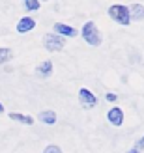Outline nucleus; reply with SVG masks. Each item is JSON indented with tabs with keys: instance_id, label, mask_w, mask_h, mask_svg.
I'll use <instances>...</instances> for the list:
<instances>
[{
	"instance_id": "f257e3e1",
	"label": "nucleus",
	"mask_w": 144,
	"mask_h": 153,
	"mask_svg": "<svg viewBox=\"0 0 144 153\" xmlns=\"http://www.w3.org/2000/svg\"><path fill=\"white\" fill-rule=\"evenodd\" d=\"M81 36H82V39H84L88 45H92V47H99L101 41H103L101 32H99V28L96 26V22H94V21H88L86 25L82 26Z\"/></svg>"
},
{
	"instance_id": "f03ea898",
	"label": "nucleus",
	"mask_w": 144,
	"mask_h": 153,
	"mask_svg": "<svg viewBox=\"0 0 144 153\" xmlns=\"http://www.w3.org/2000/svg\"><path fill=\"white\" fill-rule=\"evenodd\" d=\"M109 17L118 22V25L122 26H127L131 22V17H129V7L124 6V4H112L109 7Z\"/></svg>"
},
{
	"instance_id": "7ed1b4c3",
	"label": "nucleus",
	"mask_w": 144,
	"mask_h": 153,
	"mask_svg": "<svg viewBox=\"0 0 144 153\" xmlns=\"http://www.w3.org/2000/svg\"><path fill=\"white\" fill-rule=\"evenodd\" d=\"M64 45H66V39H64V37H60V36H56L54 32L43 36V47L47 49L49 52H58V51H62Z\"/></svg>"
},
{
	"instance_id": "20e7f679",
	"label": "nucleus",
	"mask_w": 144,
	"mask_h": 153,
	"mask_svg": "<svg viewBox=\"0 0 144 153\" xmlns=\"http://www.w3.org/2000/svg\"><path fill=\"white\" fill-rule=\"evenodd\" d=\"M79 101H81V105L84 106V108H92V106L97 105V97L88 88H81L79 90Z\"/></svg>"
},
{
	"instance_id": "39448f33",
	"label": "nucleus",
	"mask_w": 144,
	"mask_h": 153,
	"mask_svg": "<svg viewBox=\"0 0 144 153\" xmlns=\"http://www.w3.org/2000/svg\"><path fill=\"white\" fill-rule=\"evenodd\" d=\"M54 34L66 39V37H75L79 32H77V30H75L73 26L66 25V22H56V25H54Z\"/></svg>"
},
{
	"instance_id": "423d86ee",
	"label": "nucleus",
	"mask_w": 144,
	"mask_h": 153,
	"mask_svg": "<svg viewBox=\"0 0 144 153\" xmlns=\"http://www.w3.org/2000/svg\"><path fill=\"white\" fill-rule=\"evenodd\" d=\"M107 120H109V123H110V125L120 127V125L124 123V110H122V108H118V106L110 108V110L107 112Z\"/></svg>"
},
{
	"instance_id": "0eeeda50",
	"label": "nucleus",
	"mask_w": 144,
	"mask_h": 153,
	"mask_svg": "<svg viewBox=\"0 0 144 153\" xmlns=\"http://www.w3.org/2000/svg\"><path fill=\"white\" fill-rule=\"evenodd\" d=\"M34 28H36V21L32 17H22L17 22V32L19 34H26V32H30V30H34Z\"/></svg>"
},
{
	"instance_id": "6e6552de",
	"label": "nucleus",
	"mask_w": 144,
	"mask_h": 153,
	"mask_svg": "<svg viewBox=\"0 0 144 153\" xmlns=\"http://www.w3.org/2000/svg\"><path fill=\"white\" fill-rule=\"evenodd\" d=\"M36 73L37 76H41V79H47V76L52 75V62L51 60H45V62H41L40 65L36 67Z\"/></svg>"
},
{
	"instance_id": "1a4fd4ad",
	"label": "nucleus",
	"mask_w": 144,
	"mask_h": 153,
	"mask_svg": "<svg viewBox=\"0 0 144 153\" xmlns=\"http://www.w3.org/2000/svg\"><path fill=\"white\" fill-rule=\"evenodd\" d=\"M37 120L41 121V123H47V125H54L56 123V112L54 110H41L37 114Z\"/></svg>"
},
{
	"instance_id": "9d476101",
	"label": "nucleus",
	"mask_w": 144,
	"mask_h": 153,
	"mask_svg": "<svg viewBox=\"0 0 144 153\" xmlns=\"http://www.w3.org/2000/svg\"><path fill=\"white\" fill-rule=\"evenodd\" d=\"M129 17L131 21H144V6L142 4H133L129 7Z\"/></svg>"
},
{
	"instance_id": "9b49d317",
	"label": "nucleus",
	"mask_w": 144,
	"mask_h": 153,
	"mask_svg": "<svg viewBox=\"0 0 144 153\" xmlns=\"http://www.w3.org/2000/svg\"><path fill=\"white\" fill-rule=\"evenodd\" d=\"M10 118L13 121H19V123H22V125H32L34 123L32 116H26V114H21V112H10Z\"/></svg>"
},
{
	"instance_id": "f8f14e48",
	"label": "nucleus",
	"mask_w": 144,
	"mask_h": 153,
	"mask_svg": "<svg viewBox=\"0 0 144 153\" xmlns=\"http://www.w3.org/2000/svg\"><path fill=\"white\" fill-rule=\"evenodd\" d=\"M10 60H13V51L10 47H0V65L7 64Z\"/></svg>"
},
{
	"instance_id": "ddd939ff",
	"label": "nucleus",
	"mask_w": 144,
	"mask_h": 153,
	"mask_svg": "<svg viewBox=\"0 0 144 153\" xmlns=\"http://www.w3.org/2000/svg\"><path fill=\"white\" fill-rule=\"evenodd\" d=\"M40 7H41L40 0H26V2H25V10L26 11H37Z\"/></svg>"
},
{
	"instance_id": "4468645a",
	"label": "nucleus",
	"mask_w": 144,
	"mask_h": 153,
	"mask_svg": "<svg viewBox=\"0 0 144 153\" xmlns=\"http://www.w3.org/2000/svg\"><path fill=\"white\" fill-rule=\"evenodd\" d=\"M43 153H62V149H60V146H56V144H49V146L43 149Z\"/></svg>"
},
{
	"instance_id": "2eb2a0df",
	"label": "nucleus",
	"mask_w": 144,
	"mask_h": 153,
	"mask_svg": "<svg viewBox=\"0 0 144 153\" xmlns=\"http://www.w3.org/2000/svg\"><path fill=\"white\" fill-rule=\"evenodd\" d=\"M105 99H107L109 103H116V101H118V95H116V94H112V91H109V94L105 95Z\"/></svg>"
},
{
	"instance_id": "dca6fc26",
	"label": "nucleus",
	"mask_w": 144,
	"mask_h": 153,
	"mask_svg": "<svg viewBox=\"0 0 144 153\" xmlns=\"http://www.w3.org/2000/svg\"><path fill=\"white\" fill-rule=\"evenodd\" d=\"M135 149H137V151H142V149H144V136H142V138L137 142V146H135Z\"/></svg>"
},
{
	"instance_id": "f3484780",
	"label": "nucleus",
	"mask_w": 144,
	"mask_h": 153,
	"mask_svg": "<svg viewBox=\"0 0 144 153\" xmlns=\"http://www.w3.org/2000/svg\"><path fill=\"white\" fill-rule=\"evenodd\" d=\"M127 153H140V151H137V149H135V148H133L131 151H127Z\"/></svg>"
},
{
	"instance_id": "a211bd4d",
	"label": "nucleus",
	"mask_w": 144,
	"mask_h": 153,
	"mask_svg": "<svg viewBox=\"0 0 144 153\" xmlns=\"http://www.w3.org/2000/svg\"><path fill=\"white\" fill-rule=\"evenodd\" d=\"M2 112H4V105H2V103H0V114H2Z\"/></svg>"
}]
</instances>
